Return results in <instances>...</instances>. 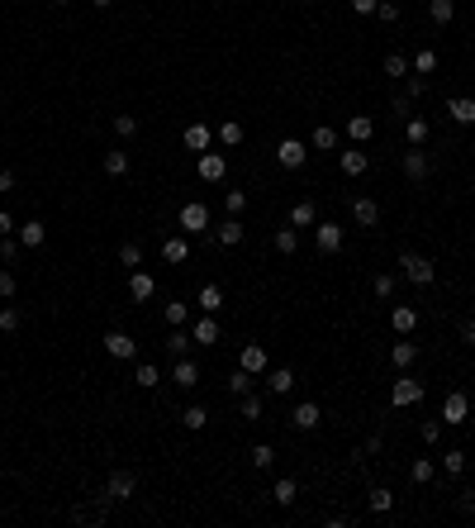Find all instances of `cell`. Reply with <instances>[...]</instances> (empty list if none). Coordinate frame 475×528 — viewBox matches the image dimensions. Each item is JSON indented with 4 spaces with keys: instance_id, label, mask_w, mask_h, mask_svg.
Returning <instances> with one entry per match:
<instances>
[{
    "instance_id": "obj_1",
    "label": "cell",
    "mask_w": 475,
    "mask_h": 528,
    "mask_svg": "<svg viewBox=\"0 0 475 528\" xmlns=\"http://www.w3.org/2000/svg\"><path fill=\"white\" fill-rule=\"evenodd\" d=\"M399 266H404V281H414V286H433V276H437V266L419 252H399Z\"/></svg>"
},
{
    "instance_id": "obj_2",
    "label": "cell",
    "mask_w": 475,
    "mask_h": 528,
    "mask_svg": "<svg viewBox=\"0 0 475 528\" xmlns=\"http://www.w3.org/2000/svg\"><path fill=\"white\" fill-rule=\"evenodd\" d=\"M176 224H181L185 234H205V229H210V210H205V200H190V205H181Z\"/></svg>"
},
{
    "instance_id": "obj_3",
    "label": "cell",
    "mask_w": 475,
    "mask_h": 528,
    "mask_svg": "<svg viewBox=\"0 0 475 528\" xmlns=\"http://www.w3.org/2000/svg\"><path fill=\"white\" fill-rule=\"evenodd\" d=\"M419 400H423V381H414V376H399L395 386H390V405H395V409L419 405Z\"/></svg>"
},
{
    "instance_id": "obj_4",
    "label": "cell",
    "mask_w": 475,
    "mask_h": 528,
    "mask_svg": "<svg viewBox=\"0 0 475 528\" xmlns=\"http://www.w3.org/2000/svg\"><path fill=\"white\" fill-rule=\"evenodd\" d=\"M304 158H309V148H304L299 138H281V143H276V162H281L286 172H295V167H304Z\"/></svg>"
},
{
    "instance_id": "obj_5",
    "label": "cell",
    "mask_w": 475,
    "mask_h": 528,
    "mask_svg": "<svg viewBox=\"0 0 475 528\" xmlns=\"http://www.w3.org/2000/svg\"><path fill=\"white\" fill-rule=\"evenodd\" d=\"M105 352L109 357H119V362H129V357H138V343H133L124 329H109L105 333Z\"/></svg>"
},
{
    "instance_id": "obj_6",
    "label": "cell",
    "mask_w": 475,
    "mask_h": 528,
    "mask_svg": "<svg viewBox=\"0 0 475 528\" xmlns=\"http://www.w3.org/2000/svg\"><path fill=\"white\" fill-rule=\"evenodd\" d=\"M466 419H471V400H466V391H451L442 400V423H466Z\"/></svg>"
},
{
    "instance_id": "obj_7",
    "label": "cell",
    "mask_w": 475,
    "mask_h": 528,
    "mask_svg": "<svg viewBox=\"0 0 475 528\" xmlns=\"http://www.w3.org/2000/svg\"><path fill=\"white\" fill-rule=\"evenodd\" d=\"M314 248L333 257V252L343 248V229H338V224H314Z\"/></svg>"
},
{
    "instance_id": "obj_8",
    "label": "cell",
    "mask_w": 475,
    "mask_h": 528,
    "mask_svg": "<svg viewBox=\"0 0 475 528\" xmlns=\"http://www.w3.org/2000/svg\"><path fill=\"white\" fill-rule=\"evenodd\" d=\"M352 219H357L361 229H375V224H380V205H375L371 195H357V200H352Z\"/></svg>"
},
{
    "instance_id": "obj_9",
    "label": "cell",
    "mask_w": 475,
    "mask_h": 528,
    "mask_svg": "<svg viewBox=\"0 0 475 528\" xmlns=\"http://www.w3.org/2000/svg\"><path fill=\"white\" fill-rule=\"evenodd\" d=\"M290 423H295V428H299V433H309V428H318V423H323V409H318L314 400H304V405H295Z\"/></svg>"
},
{
    "instance_id": "obj_10",
    "label": "cell",
    "mask_w": 475,
    "mask_h": 528,
    "mask_svg": "<svg viewBox=\"0 0 475 528\" xmlns=\"http://www.w3.org/2000/svg\"><path fill=\"white\" fill-rule=\"evenodd\" d=\"M181 143L190 148V153H210V143H214V129H210V124H190V129L181 133Z\"/></svg>"
},
{
    "instance_id": "obj_11",
    "label": "cell",
    "mask_w": 475,
    "mask_h": 528,
    "mask_svg": "<svg viewBox=\"0 0 475 528\" xmlns=\"http://www.w3.org/2000/svg\"><path fill=\"white\" fill-rule=\"evenodd\" d=\"M390 329H395L399 338H409V333L419 329V310H409V305H395V310H390Z\"/></svg>"
},
{
    "instance_id": "obj_12",
    "label": "cell",
    "mask_w": 475,
    "mask_h": 528,
    "mask_svg": "<svg viewBox=\"0 0 475 528\" xmlns=\"http://www.w3.org/2000/svg\"><path fill=\"white\" fill-rule=\"evenodd\" d=\"M238 367L252 371V376H262V371H266V347L262 343H247L242 352H238Z\"/></svg>"
},
{
    "instance_id": "obj_13",
    "label": "cell",
    "mask_w": 475,
    "mask_h": 528,
    "mask_svg": "<svg viewBox=\"0 0 475 528\" xmlns=\"http://www.w3.org/2000/svg\"><path fill=\"white\" fill-rule=\"evenodd\" d=\"M224 172H228L224 153H200V181H224Z\"/></svg>"
},
{
    "instance_id": "obj_14",
    "label": "cell",
    "mask_w": 475,
    "mask_h": 528,
    "mask_svg": "<svg viewBox=\"0 0 475 528\" xmlns=\"http://www.w3.org/2000/svg\"><path fill=\"white\" fill-rule=\"evenodd\" d=\"M105 500H114V504H119V500H133V476L129 472H114V476H109Z\"/></svg>"
},
{
    "instance_id": "obj_15",
    "label": "cell",
    "mask_w": 475,
    "mask_h": 528,
    "mask_svg": "<svg viewBox=\"0 0 475 528\" xmlns=\"http://www.w3.org/2000/svg\"><path fill=\"white\" fill-rule=\"evenodd\" d=\"M190 338H195L200 347H214V343H219V324H214V315H200V319H195Z\"/></svg>"
},
{
    "instance_id": "obj_16",
    "label": "cell",
    "mask_w": 475,
    "mask_h": 528,
    "mask_svg": "<svg viewBox=\"0 0 475 528\" xmlns=\"http://www.w3.org/2000/svg\"><path fill=\"white\" fill-rule=\"evenodd\" d=\"M171 381H176L181 391H190V386H200V367H195L190 357H176V367H171Z\"/></svg>"
},
{
    "instance_id": "obj_17",
    "label": "cell",
    "mask_w": 475,
    "mask_h": 528,
    "mask_svg": "<svg viewBox=\"0 0 475 528\" xmlns=\"http://www.w3.org/2000/svg\"><path fill=\"white\" fill-rule=\"evenodd\" d=\"M447 114L456 119V124H466V129H471V124H475V100H471V96H451V100H447Z\"/></svg>"
},
{
    "instance_id": "obj_18",
    "label": "cell",
    "mask_w": 475,
    "mask_h": 528,
    "mask_svg": "<svg viewBox=\"0 0 475 528\" xmlns=\"http://www.w3.org/2000/svg\"><path fill=\"white\" fill-rule=\"evenodd\" d=\"M266 391H271V395H290V391H295V371L290 367L266 371Z\"/></svg>"
},
{
    "instance_id": "obj_19",
    "label": "cell",
    "mask_w": 475,
    "mask_h": 528,
    "mask_svg": "<svg viewBox=\"0 0 475 528\" xmlns=\"http://www.w3.org/2000/svg\"><path fill=\"white\" fill-rule=\"evenodd\" d=\"M347 133H352V143H371L375 119H371V114H347Z\"/></svg>"
},
{
    "instance_id": "obj_20",
    "label": "cell",
    "mask_w": 475,
    "mask_h": 528,
    "mask_svg": "<svg viewBox=\"0 0 475 528\" xmlns=\"http://www.w3.org/2000/svg\"><path fill=\"white\" fill-rule=\"evenodd\" d=\"M404 176H409V181H423V176H428V153H423V148H409V153H404Z\"/></svg>"
},
{
    "instance_id": "obj_21",
    "label": "cell",
    "mask_w": 475,
    "mask_h": 528,
    "mask_svg": "<svg viewBox=\"0 0 475 528\" xmlns=\"http://www.w3.org/2000/svg\"><path fill=\"white\" fill-rule=\"evenodd\" d=\"M414 362H419V347H414V343H404V338H399V343H390V367L409 371Z\"/></svg>"
},
{
    "instance_id": "obj_22",
    "label": "cell",
    "mask_w": 475,
    "mask_h": 528,
    "mask_svg": "<svg viewBox=\"0 0 475 528\" xmlns=\"http://www.w3.org/2000/svg\"><path fill=\"white\" fill-rule=\"evenodd\" d=\"M214 243H219V248H238V243H242V224H238V214L228 219V224L214 229Z\"/></svg>"
},
{
    "instance_id": "obj_23",
    "label": "cell",
    "mask_w": 475,
    "mask_h": 528,
    "mask_svg": "<svg viewBox=\"0 0 475 528\" xmlns=\"http://www.w3.org/2000/svg\"><path fill=\"white\" fill-rule=\"evenodd\" d=\"M162 257H166L171 266L185 262V257H190V243H185V238H162Z\"/></svg>"
},
{
    "instance_id": "obj_24",
    "label": "cell",
    "mask_w": 475,
    "mask_h": 528,
    "mask_svg": "<svg viewBox=\"0 0 475 528\" xmlns=\"http://www.w3.org/2000/svg\"><path fill=\"white\" fill-rule=\"evenodd\" d=\"M153 291H157V286H153L148 271H133V276H129V295H133V300H153Z\"/></svg>"
},
{
    "instance_id": "obj_25",
    "label": "cell",
    "mask_w": 475,
    "mask_h": 528,
    "mask_svg": "<svg viewBox=\"0 0 475 528\" xmlns=\"http://www.w3.org/2000/svg\"><path fill=\"white\" fill-rule=\"evenodd\" d=\"M314 219H318V214H314V200H295V205H290V224H295V229H309Z\"/></svg>"
},
{
    "instance_id": "obj_26",
    "label": "cell",
    "mask_w": 475,
    "mask_h": 528,
    "mask_svg": "<svg viewBox=\"0 0 475 528\" xmlns=\"http://www.w3.org/2000/svg\"><path fill=\"white\" fill-rule=\"evenodd\" d=\"M409 67H414L419 77H433V72H437V53H433V48H419V53L409 57Z\"/></svg>"
},
{
    "instance_id": "obj_27",
    "label": "cell",
    "mask_w": 475,
    "mask_h": 528,
    "mask_svg": "<svg viewBox=\"0 0 475 528\" xmlns=\"http://www.w3.org/2000/svg\"><path fill=\"white\" fill-rule=\"evenodd\" d=\"M43 238H48V229H43L38 219H29V224H20V243H24V248H43Z\"/></svg>"
},
{
    "instance_id": "obj_28",
    "label": "cell",
    "mask_w": 475,
    "mask_h": 528,
    "mask_svg": "<svg viewBox=\"0 0 475 528\" xmlns=\"http://www.w3.org/2000/svg\"><path fill=\"white\" fill-rule=\"evenodd\" d=\"M190 347H195V338H190V333H181V329H171L166 352H171V357H190Z\"/></svg>"
},
{
    "instance_id": "obj_29",
    "label": "cell",
    "mask_w": 475,
    "mask_h": 528,
    "mask_svg": "<svg viewBox=\"0 0 475 528\" xmlns=\"http://www.w3.org/2000/svg\"><path fill=\"white\" fill-rule=\"evenodd\" d=\"M428 15H433V24H451L456 20V5L451 0H428Z\"/></svg>"
},
{
    "instance_id": "obj_30",
    "label": "cell",
    "mask_w": 475,
    "mask_h": 528,
    "mask_svg": "<svg viewBox=\"0 0 475 528\" xmlns=\"http://www.w3.org/2000/svg\"><path fill=\"white\" fill-rule=\"evenodd\" d=\"M338 167H343L347 176H361V172L371 167V158H366V153H343V158H338Z\"/></svg>"
},
{
    "instance_id": "obj_31",
    "label": "cell",
    "mask_w": 475,
    "mask_h": 528,
    "mask_svg": "<svg viewBox=\"0 0 475 528\" xmlns=\"http://www.w3.org/2000/svg\"><path fill=\"white\" fill-rule=\"evenodd\" d=\"M442 472H447V476H466V452L447 448V452H442Z\"/></svg>"
},
{
    "instance_id": "obj_32",
    "label": "cell",
    "mask_w": 475,
    "mask_h": 528,
    "mask_svg": "<svg viewBox=\"0 0 475 528\" xmlns=\"http://www.w3.org/2000/svg\"><path fill=\"white\" fill-rule=\"evenodd\" d=\"M228 391H233V400L252 395V371H242V367H238L233 376H228Z\"/></svg>"
},
{
    "instance_id": "obj_33",
    "label": "cell",
    "mask_w": 475,
    "mask_h": 528,
    "mask_svg": "<svg viewBox=\"0 0 475 528\" xmlns=\"http://www.w3.org/2000/svg\"><path fill=\"white\" fill-rule=\"evenodd\" d=\"M271 495H276V504H281V509H286V504H295V495H299V485H295L290 476H281V481H276V490H271Z\"/></svg>"
},
{
    "instance_id": "obj_34",
    "label": "cell",
    "mask_w": 475,
    "mask_h": 528,
    "mask_svg": "<svg viewBox=\"0 0 475 528\" xmlns=\"http://www.w3.org/2000/svg\"><path fill=\"white\" fill-rule=\"evenodd\" d=\"M295 248H299V234H295V224H290V229H276V252H281V257H290Z\"/></svg>"
},
{
    "instance_id": "obj_35",
    "label": "cell",
    "mask_w": 475,
    "mask_h": 528,
    "mask_svg": "<svg viewBox=\"0 0 475 528\" xmlns=\"http://www.w3.org/2000/svg\"><path fill=\"white\" fill-rule=\"evenodd\" d=\"M200 310H205V315L224 310V291H219V286H200Z\"/></svg>"
},
{
    "instance_id": "obj_36",
    "label": "cell",
    "mask_w": 475,
    "mask_h": 528,
    "mask_svg": "<svg viewBox=\"0 0 475 528\" xmlns=\"http://www.w3.org/2000/svg\"><path fill=\"white\" fill-rule=\"evenodd\" d=\"M133 381H138L143 391H153V386H157V381H162V371L153 367V362H138V371H133Z\"/></svg>"
},
{
    "instance_id": "obj_37",
    "label": "cell",
    "mask_w": 475,
    "mask_h": 528,
    "mask_svg": "<svg viewBox=\"0 0 475 528\" xmlns=\"http://www.w3.org/2000/svg\"><path fill=\"white\" fill-rule=\"evenodd\" d=\"M371 514H390V504H395V495H390V490H385V485H375V490H371Z\"/></svg>"
},
{
    "instance_id": "obj_38",
    "label": "cell",
    "mask_w": 475,
    "mask_h": 528,
    "mask_svg": "<svg viewBox=\"0 0 475 528\" xmlns=\"http://www.w3.org/2000/svg\"><path fill=\"white\" fill-rule=\"evenodd\" d=\"M181 423H185V428H190V433H200V428L210 423V414H205V405H190V409H185V414H181Z\"/></svg>"
},
{
    "instance_id": "obj_39",
    "label": "cell",
    "mask_w": 475,
    "mask_h": 528,
    "mask_svg": "<svg viewBox=\"0 0 475 528\" xmlns=\"http://www.w3.org/2000/svg\"><path fill=\"white\" fill-rule=\"evenodd\" d=\"M105 172L109 176H129V153H105Z\"/></svg>"
},
{
    "instance_id": "obj_40",
    "label": "cell",
    "mask_w": 475,
    "mask_h": 528,
    "mask_svg": "<svg viewBox=\"0 0 475 528\" xmlns=\"http://www.w3.org/2000/svg\"><path fill=\"white\" fill-rule=\"evenodd\" d=\"M219 143H228V148L242 143V124H238V119H224V124H219Z\"/></svg>"
},
{
    "instance_id": "obj_41",
    "label": "cell",
    "mask_w": 475,
    "mask_h": 528,
    "mask_svg": "<svg viewBox=\"0 0 475 528\" xmlns=\"http://www.w3.org/2000/svg\"><path fill=\"white\" fill-rule=\"evenodd\" d=\"M385 77H409V57L390 53V57H385Z\"/></svg>"
},
{
    "instance_id": "obj_42",
    "label": "cell",
    "mask_w": 475,
    "mask_h": 528,
    "mask_svg": "<svg viewBox=\"0 0 475 528\" xmlns=\"http://www.w3.org/2000/svg\"><path fill=\"white\" fill-rule=\"evenodd\" d=\"M162 315H166V324H171V329H181V324H185V305H181V300H166V305H162Z\"/></svg>"
},
{
    "instance_id": "obj_43",
    "label": "cell",
    "mask_w": 475,
    "mask_h": 528,
    "mask_svg": "<svg viewBox=\"0 0 475 528\" xmlns=\"http://www.w3.org/2000/svg\"><path fill=\"white\" fill-rule=\"evenodd\" d=\"M333 143H338V129H328V124H318V129H314V148H318V153H328Z\"/></svg>"
},
{
    "instance_id": "obj_44",
    "label": "cell",
    "mask_w": 475,
    "mask_h": 528,
    "mask_svg": "<svg viewBox=\"0 0 475 528\" xmlns=\"http://www.w3.org/2000/svg\"><path fill=\"white\" fill-rule=\"evenodd\" d=\"M271 462H276V448H271V443H257V448H252V467H271Z\"/></svg>"
},
{
    "instance_id": "obj_45",
    "label": "cell",
    "mask_w": 475,
    "mask_h": 528,
    "mask_svg": "<svg viewBox=\"0 0 475 528\" xmlns=\"http://www.w3.org/2000/svg\"><path fill=\"white\" fill-rule=\"evenodd\" d=\"M114 133H119V138H133V133H138V119H133V114H114Z\"/></svg>"
},
{
    "instance_id": "obj_46",
    "label": "cell",
    "mask_w": 475,
    "mask_h": 528,
    "mask_svg": "<svg viewBox=\"0 0 475 528\" xmlns=\"http://www.w3.org/2000/svg\"><path fill=\"white\" fill-rule=\"evenodd\" d=\"M409 143H414V148L428 143V119H409Z\"/></svg>"
},
{
    "instance_id": "obj_47",
    "label": "cell",
    "mask_w": 475,
    "mask_h": 528,
    "mask_svg": "<svg viewBox=\"0 0 475 528\" xmlns=\"http://www.w3.org/2000/svg\"><path fill=\"white\" fill-rule=\"evenodd\" d=\"M409 476H414V481H433V457H419V462H414V467H409Z\"/></svg>"
},
{
    "instance_id": "obj_48",
    "label": "cell",
    "mask_w": 475,
    "mask_h": 528,
    "mask_svg": "<svg viewBox=\"0 0 475 528\" xmlns=\"http://www.w3.org/2000/svg\"><path fill=\"white\" fill-rule=\"evenodd\" d=\"M262 395H242V419H262Z\"/></svg>"
},
{
    "instance_id": "obj_49",
    "label": "cell",
    "mask_w": 475,
    "mask_h": 528,
    "mask_svg": "<svg viewBox=\"0 0 475 528\" xmlns=\"http://www.w3.org/2000/svg\"><path fill=\"white\" fill-rule=\"evenodd\" d=\"M119 262H124V266H138V262H143V248H138V243H124V248H119Z\"/></svg>"
},
{
    "instance_id": "obj_50",
    "label": "cell",
    "mask_w": 475,
    "mask_h": 528,
    "mask_svg": "<svg viewBox=\"0 0 475 528\" xmlns=\"http://www.w3.org/2000/svg\"><path fill=\"white\" fill-rule=\"evenodd\" d=\"M375 295H380V300H390V295H395V276H390V271H380V276H375Z\"/></svg>"
},
{
    "instance_id": "obj_51",
    "label": "cell",
    "mask_w": 475,
    "mask_h": 528,
    "mask_svg": "<svg viewBox=\"0 0 475 528\" xmlns=\"http://www.w3.org/2000/svg\"><path fill=\"white\" fill-rule=\"evenodd\" d=\"M419 433H423V443L433 448V443L442 438V423H437V419H423V428H419Z\"/></svg>"
},
{
    "instance_id": "obj_52",
    "label": "cell",
    "mask_w": 475,
    "mask_h": 528,
    "mask_svg": "<svg viewBox=\"0 0 475 528\" xmlns=\"http://www.w3.org/2000/svg\"><path fill=\"white\" fill-rule=\"evenodd\" d=\"M0 329H5V333H15V329H20V310H15V305H5V310H0Z\"/></svg>"
},
{
    "instance_id": "obj_53",
    "label": "cell",
    "mask_w": 475,
    "mask_h": 528,
    "mask_svg": "<svg viewBox=\"0 0 475 528\" xmlns=\"http://www.w3.org/2000/svg\"><path fill=\"white\" fill-rule=\"evenodd\" d=\"M224 205H228V214H242V210H247V195H242V190H228Z\"/></svg>"
},
{
    "instance_id": "obj_54",
    "label": "cell",
    "mask_w": 475,
    "mask_h": 528,
    "mask_svg": "<svg viewBox=\"0 0 475 528\" xmlns=\"http://www.w3.org/2000/svg\"><path fill=\"white\" fill-rule=\"evenodd\" d=\"M375 15H380L385 24H395V20H399V5H395V0H380V5H375Z\"/></svg>"
},
{
    "instance_id": "obj_55",
    "label": "cell",
    "mask_w": 475,
    "mask_h": 528,
    "mask_svg": "<svg viewBox=\"0 0 475 528\" xmlns=\"http://www.w3.org/2000/svg\"><path fill=\"white\" fill-rule=\"evenodd\" d=\"M0 300H15V271H0Z\"/></svg>"
},
{
    "instance_id": "obj_56",
    "label": "cell",
    "mask_w": 475,
    "mask_h": 528,
    "mask_svg": "<svg viewBox=\"0 0 475 528\" xmlns=\"http://www.w3.org/2000/svg\"><path fill=\"white\" fill-rule=\"evenodd\" d=\"M423 91H428V81H423V77H409V86H404V96H409V100H419Z\"/></svg>"
},
{
    "instance_id": "obj_57",
    "label": "cell",
    "mask_w": 475,
    "mask_h": 528,
    "mask_svg": "<svg viewBox=\"0 0 475 528\" xmlns=\"http://www.w3.org/2000/svg\"><path fill=\"white\" fill-rule=\"evenodd\" d=\"M375 5H380V0H352V10H357V15H375Z\"/></svg>"
},
{
    "instance_id": "obj_58",
    "label": "cell",
    "mask_w": 475,
    "mask_h": 528,
    "mask_svg": "<svg viewBox=\"0 0 475 528\" xmlns=\"http://www.w3.org/2000/svg\"><path fill=\"white\" fill-rule=\"evenodd\" d=\"M409 105H414L409 96H395V100H390V110H395V114H409Z\"/></svg>"
},
{
    "instance_id": "obj_59",
    "label": "cell",
    "mask_w": 475,
    "mask_h": 528,
    "mask_svg": "<svg viewBox=\"0 0 475 528\" xmlns=\"http://www.w3.org/2000/svg\"><path fill=\"white\" fill-rule=\"evenodd\" d=\"M0 234H20V224H15V219H10L5 210H0Z\"/></svg>"
},
{
    "instance_id": "obj_60",
    "label": "cell",
    "mask_w": 475,
    "mask_h": 528,
    "mask_svg": "<svg viewBox=\"0 0 475 528\" xmlns=\"http://www.w3.org/2000/svg\"><path fill=\"white\" fill-rule=\"evenodd\" d=\"M461 338H466V343H475V319H461Z\"/></svg>"
},
{
    "instance_id": "obj_61",
    "label": "cell",
    "mask_w": 475,
    "mask_h": 528,
    "mask_svg": "<svg viewBox=\"0 0 475 528\" xmlns=\"http://www.w3.org/2000/svg\"><path fill=\"white\" fill-rule=\"evenodd\" d=\"M0 190H15V172H0Z\"/></svg>"
},
{
    "instance_id": "obj_62",
    "label": "cell",
    "mask_w": 475,
    "mask_h": 528,
    "mask_svg": "<svg viewBox=\"0 0 475 528\" xmlns=\"http://www.w3.org/2000/svg\"><path fill=\"white\" fill-rule=\"evenodd\" d=\"M91 5H95V10H109V5H114V0H91Z\"/></svg>"
},
{
    "instance_id": "obj_63",
    "label": "cell",
    "mask_w": 475,
    "mask_h": 528,
    "mask_svg": "<svg viewBox=\"0 0 475 528\" xmlns=\"http://www.w3.org/2000/svg\"><path fill=\"white\" fill-rule=\"evenodd\" d=\"M53 5H72V0H53Z\"/></svg>"
},
{
    "instance_id": "obj_64",
    "label": "cell",
    "mask_w": 475,
    "mask_h": 528,
    "mask_svg": "<svg viewBox=\"0 0 475 528\" xmlns=\"http://www.w3.org/2000/svg\"><path fill=\"white\" fill-rule=\"evenodd\" d=\"M471 519H475V504H471Z\"/></svg>"
}]
</instances>
